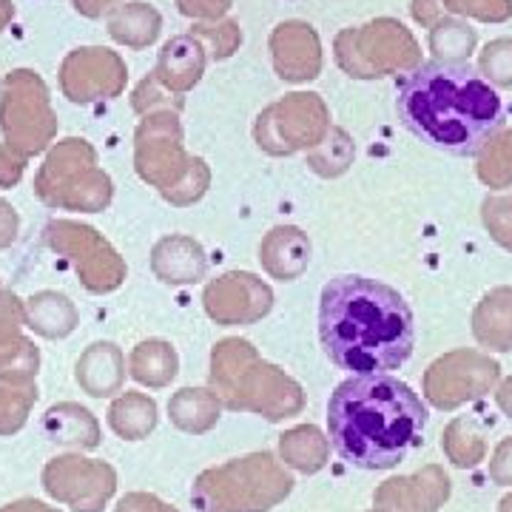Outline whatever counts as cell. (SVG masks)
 <instances>
[{
	"label": "cell",
	"instance_id": "277c9868",
	"mask_svg": "<svg viewBox=\"0 0 512 512\" xmlns=\"http://www.w3.org/2000/svg\"><path fill=\"white\" fill-rule=\"evenodd\" d=\"M291 490L293 478L271 453H262L202 473L194 484V504L200 512H268Z\"/></svg>",
	"mask_w": 512,
	"mask_h": 512
},
{
	"label": "cell",
	"instance_id": "d6a6232c",
	"mask_svg": "<svg viewBox=\"0 0 512 512\" xmlns=\"http://www.w3.org/2000/svg\"><path fill=\"white\" fill-rule=\"evenodd\" d=\"M490 478L501 487H512V439H504L495 447L490 461Z\"/></svg>",
	"mask_w": 512,
	"mask_h": 512
},
{
	"label": "cell",
	"instance_id": "836d02e7",
	"mask_svg": "<svg viewBox=\"0 0 512 512\" xmlns=\"http://www.w3.org/2000/svg\"><path fill=\"white\" fill-rule=\"evenodd\" d=\"M231 0H180V12L188 18L217 20L228 12Z\"/></svg>",
	"mask_w": 512,
	"mask_h": 512
},
{
	"label": "cell",
	"instance_id": "9c48e42d",
	"mask_svg": "<svg viewBox=\"0 0 512 512\" xmlns=\"http://www.w3.org/2000/svg\"><path fill=\"white\" fill-rule=\"evenodd\" d=\"M49 245L57 254H66L74 262L83 285L94 293L114 291L123 279V262L106 245L97 231L77 222H52L46 228Z\"/></svg>",
	"mask_w": 512,
	"mask_h": 512
},
{
	"label": "cell",
	"instance_id": "ab89813d",
	"mask_svg": "<svg viewBox=\"0 0 512 512\" xmlns=\"http://www.w3.org/2000/svg\"><path fill=\"white\" fill-rule=\"evenodd\" d=\"M0 512H60L43 501H35V498H20V501H12L6 507H0Z\"/></svg>",
	"mask_w": 512,
	"mask_h": 512
},
{
	"label": "cell",
	"instance_id": "8992f818",
	"mask_svg": "<svg viewBox=\"0 0 512 512\" xmlns=\"http://www.w3.org/2000/svg\"><path fill=\"white\" fill-rule=\"evenodd\" d=\"M0 128L3 143L18 157H32L55 140L57 117L49 89L32 69H15L0 86Z\"/></svg>",
	"mask_w": 512,
	"mask_h": 512
},
{
	"label": "cell",
	"instance_id": "ac0fdd59",
	"mask_svg": "<svg viewBox=\"0 0 512 512\" xmlns=\"http://www.w3.org/2000/svg\"><path fill=\"white\" fill-rule=\"evenodd\" d=\"M160 26H163L160 12L151 3H143V0L123 3V6H117L109 15V35L117 43L128 46V49H146V46H151L157 40V35H160Z\"/></svg>",
	"mask_w": 512,
	"mask_h": 512
},
{
	"label": "cell",
	"instance_id": "484cf974",
	"mask_svg": "<svg viewBox=\"0 0 512 512\" xmlns=\"http://www.w3.org/2000/svg\"><path fill=\"white\" fill-rule=\"evenodd\" d=\"M37 399V387L32 382L18 384L0 379V436H12L29 419V410Z\"/></svg>",
	"mask_w": 512,
	"mask_h": 512
},
{
	"label": "cell",
	"instance_id": "6da1fadb",
	"mask_svg": "<svg viewBox=\"0 0 512 512\" xmlns=\"http://www.w3.org/2000/svg\"><path fill=\"white\" fill-rule=\"evenodd\" d=\"M319 336L328 359L353 376L390 373L416 345L413 311L396 288L359 274L333 276L319 299Z\"/></svg>",
	"mask_w": 512,
	"mask_h": 512
},
{
	"label": "cell",
	"instance_id": "2e32d148",
	"mask_svg": "<svg viewBox=\"0 0 512 512\" xmlns=\"http://www.w3.org/2000/svg\"><path fill=\"white\" fill-rule=\"evenodd\" d=\"M74 376H77V384L94 399L114 396V393H120L123 379H126L123 353L111 342H97L80 356Z\"/></svg>",
	"mask_w": 512,
	"mask_h": 512
},
{
	"label": "cell",
	"instance_id": "4fadbf2b",
	"mask_svg": "<svg viewBox=\"0 0 512 512\" xmlns=\"http://www.w3.org/2000/svg\"><path fill=\"white\" fill-rule=\"evenodd\" d=\"M26 322V313L12 293L0 296V379L26 384L37 373V348L20 336V325Z\"/></svg>",
	"mask_w": 512,
	"mask_h": 512
},
{
	"label": "cell",
	"instance_id": "d4e9b609",
	"mask_svg": "<svg viewBox=\"0 0 512 512\" xmlns=\"http://www.w3.org/2000/svg\"><path fill=\"white\" fill-rule=\"evenodd\" d=\"M430 49L436 60L467 63V57L476 49V32L453 18H439L430 26Z\"/></svg>",
	"mask_w": 512,
	"mask_h": 512
},
{
	"label": "cell",
	"instance_id": "44dd1931",
	"mask_svg": "<svg viewBox=\"0 0 512 512\" xmlns=\"http://www.w3.org/2000/svg\"><path fill=\"white\" fill-rule=\"evenodd\" d=\"M111 430L126 441L146 439L157 424V404L143 393H123L109 407Z\"/></svg>",
	"mask_w": 512,
	"mask_h": 512
},
{
	"label": "cell",
	"instance_id": "8d00e7d4",
	"mask_svg": "<svg viewBox=\"0 0 512 512\" xmlns=\"http://www.w3.org/2000/svg\"><path fill=\"white\" fill-rule=\"evenodd\" d=\"M15 234H18V214L9 202L0 200V248L12 245Z\"/></svg>",
	"mask_w": 512,
	"mask_h": 512
},
{
	"label": "cell",
	"instance_id": "f1b7e54d",
	"mask_svg": "<svg viewBox=\"0 0 512 512\" xmlns=\"http://www.w3.org/2000/svg\"><path fill=\"white\" fill-rule=\"evenodd\" d=\"M478 72L487 83L512 89V40L510 37H498L493 43L484 46V52L478 57Z\"/></svg>",
	"mask_w": 512,
	"mask_h": 512
},
{
	"label": "cell",
	"instance_id": "d6986e66",
	"mask_svg": "<svg viewBox=\"0 0 512 512\" xmlns=\"http://www.w3.org/2000/svg\"><path fill=\"white\" fill-rule=\"evenodd\" d=\"M26 325L46 336V339H60L66 333H72L74 322H77V313H74L72 302L63 296V293L43 291L32 296L26 302Z\"/></svg>",
	"mask_w": 512,
	"mask_h": 512
},
{
	"label": "cell",
	"instance_id": "d590c367",
	"mask_svg": "<svg viewBox=\"0 0 512 512\" xmlns=\"http://www.w3.org/2000/svg\"><path fill=\"white\" fill-rule=\"evenodd\" d=\"M23 171V157L9 148H0V185H15Z\"/></svg>",
	"mask_w": 512,
	"mask_h": 512
},
{
	"label": "cell",
	"instance_id": "603a6c76",
	"mask_svg": "<svg viewBox=\"0 0 512 512\" xmlns=\"http://www.w3.org/2000/svg\"><path fill=\"white\" fill-rule=\"evenodd\" d=\"M131 376L148 387H163L177 376V356L165 342H143L131 353Z\"/></svg>",
	"mask_w": 512,
	"mask_h": 512
},
{
	"label": "cell",
	"instance_id": "e575fe53",
	"mask_svg": "<svg viewBox=\"0 0 512 512\" xmlns=\"http://www.w3.org/2000/svg\"><path fill=\"white\" fill-rule=\"evenodd\" d=\"M117 512H177V510L165 507L163 501H160V498H154V495L131 493L117 504Z\"/></svg>",
	"mask_w": 512,
	"mask_h": 512
},
{
	"label": "cell",
	"instance_id": "83f0119b",
	"mask_svg": "<svg viewBox=\"0 0 512 512\" xmlns=\"http://www.w3.org/2000/svg\"><path fill=\"white\" fill-rule=\"evenodd\" d=\"M481 180L490 185L512 183V128L498 131L487 146L481 148V165H478Z\"/></svg>",
	"mask_w": 512,
	"mask_h": 512
},
{
	"label": "cell",
	"instance_id": "cb8c5ba5",
	"mask_svg": "<svg viewBox=\"0 0 512 512\" xmlns=\"http://www.w3.org/2000/svg\"><path fill=\"white\" fill-rule=\"evenodd\" d=\"M279 447H282V458L302 473H316L328 458V441L322 439L316 427H296L282 436Z\"/></svg>",
	"mask_w": 512,
	"mask_h": 512
},
{
	"label": "cell",
	"instance_id": "7bdbcfd3",
	"mask_svg": "<svg viewBox=\"0 0 512 512\" xmlns=\"http://www.w3.org/2000/svg\"><path fill=\"white\" fill-rule=\"evenodd\" d=\"M498 512H512V495H507V498L498 504Z\"/></svg>",
	"mask_w": 512,
	"mask_h": 512
},
{
	"label": "cell",
	"instance_id": "ffe728a7",
	"mask_svg": "<svg viewBox=\"0 0 512 512\" xmlns=\"http://www.w3.org/2000/svg\"><path fill=\"white\" fill-rule=\"evenodd\" d=\"M476 336L493 350L512 348V291L490 293L476 311Z\"/></svg>",
	"mask_w": 512,
	"mask_h": 512
},
{
	"label": "cell",
	"instance_id": "b9f144b4",
	"mask_svg": "<svg viewBox=\"0 0 512 512\" xmlns=\"http://www.w3.org/2000/svg\"><path fill=\"white\" fill-rule=\"evenodd\" d=\"M12 18H15V3L12 0H0V32L9 26Z\"/></svg>",
	"mask_w": 512,
	"mask_h": 512
},
{
	"label": "cell",
	"instance_id": "30bf717a",
	"mask_svg": "<svg viewBox=\"0 0 512 512\" xmlns=\"http://www.w3.org/2000/svg\"><path fill=\"white\" fill-rule=\"evenodd\" d=\"M126 63L117 52L103 46H80L66 55L60 66V89L77 103L111 100L126 89Z\"/></svg>",
	"mask_w": 512,
	"mask_h": 512
},
{
	"label": "cell",
	"instance_id": "4316f807",
	"mask_svg": "<svg viewBox=\"0 0 512 512\" xmlns=\"http://www.w3.org/2000/svg\"><path fill=\"white\" fill-rule=\"evenodd\" d=\"M441 444H444L447 458H450L456 467H461V470H470V467H476V464L484 461V439H481V433L473 427V421H453V424L447 427Z\"/></svg>",
	"mask_w": 512,
	"mask_h": 512
},
{
	"label": "cell",
	"instance_id": "60d3db41",
	"mask_svg": "<svg viewBox=\"0 0 512 512\" xmlns=\"http://www.w3.org/2000/svg\"><path fill=\"white\" fill-rule=\"evenodd\" d=\"M495 399H498V407H501V410H504V413L512 419V379H507V382L498 387Z\"/></svg>",
	"mask_w": 512,
	"mask_h": 512
},
{
	"label": "cell",
	"instance_id": "4dcf8cb0",
	"mask_svg": "<svg viewBox=\"0 0 512 512\" xmlns=\"http://www.w3.org/2000/svg\"><path fill=\"white\" fill-rule=\"evenodd\" d=\"M197 32H200V35L214 46V57H217V60L234 55V49H237L239 40H242L237 23H211V26H197Z\"/></svg>",
	"mask_w": 512,
	"mask_h": 512
},
{
	"label": "cell",
	"instance_id": "7c38bea8",
	"mask_svg": "<svg viewBox=\"0 0 512 512\" xmlns=\"http://www.w3.org/2000/svg\"><path fill=\"white\" fill-rule=\"evenodd\" d=\"M450 495V478L441 467H424L419 476L393 478L376 493L384 512H436Z\"/></svg>",
	"mask_w": 512,
	"mask_h": 512
},
{
	"label": "cell",
	"instance_id": "5b68a950",
	"mask_svg": "<svg viewBox=\"0 0 512 512\" xmlns=\"http://www.w3.org/2000/svg\"><path fill=\"white\" fill-rule=\"evenodd\" d=\"M40 200L69 211H100L111 197L109 177L97 168V154L86 140L69 137L46 157L37 174Z\"/></svg>",
	"mask_w": 512,
	"mask_h": 512
},
{
	"label": "cell",
	"instance_id": "8fae6325",
	"mask_svg": "<svg viewBox=\"0 0 512 512\" xmlns=\"http://www.w3.org/2000/svg\"><path fill=\"white\" fill-rule=\"evenodd\" d=\"M498 379V365L478 353H450L430 367L424 379L427 399L441 410H456L464 402L490 393Z\"/></svg>",
	"mask_w": 512,
	"mask_h": 512
},
{
	"label": "cell",
	"instance_id": "9a60e30c",
	"mask_svg": "<svg viewBox=\"0 0 512 512\" xmlns=\"http://www.w3.org/2000/svg\"><path fill=\"white\" fill-rule=\"evenodd\" d=\"M202 69H205V49L200 40H194V35L171 37L163 46L151 77L171 92H185L200 80Z\"/></svg>",
	"mask_w": 512,
	"mask_h": 512
},
{
	"label": "cell",
	"instance_id": "3957f363",
	"mask_svg": "<svg viewBox=\"0 0 512 512\" xmlns=\"http://www.w3.org/2000/svg\"><path fill=\"white\" fill-rule=\"evenodd\" d=\"M427 407L393 373L350 376L330 393L328 436L339 458L362 470H390L421 444Z\"/></svg>",
	"mask_w": 512,
	"mask_h": 512
},
{
	"label": "cell",
	"instance_id": "f35d334b",
	"mask_svg": "<svg viewBox=\"0 0 512 512\" xmlns=\"http://www.w3.org/2000/svg\"><path fill=\"white\" fill-rule=\"evenodd\" d=\"M413 18L419 20L421 26H433L439 15V3L436 0H413Z\"/></svg>",
	"mask_w": 512,
	"mask_h": 512
},
{
	"label": "cell",
	"instance_id": "ba28073f",
	"mask_svg": "<svg viewBox=\"0 0 512 512\" xmlns=\"http://www.w3.org/2000/svg\"><path fill=\"white\" fill-rule=\"evenodd\" d=\"M43 487L72 512H103L117 487L106 461L83 456H57L43 467Z\"/></svg>",
	"mask_w": 512,
	"mask_h": 512
},
{
	"label": "cell",
	"instance_id": "52a82bcc",
	"mask_svg": "<svg viewBox=\"0 0 512 512\" xmlns=\"http://www.w3.org/2000/svg\"><path fill=\"white\" fill-rule=\"evenodd\" d=\"M336 52L350 77L413 72L421 63L416 40L396 20H376L359 32H342L336 40Z\"/></svg>",
	"mask_w": 512,
	"mask_h": 512
},
{
	"label": "cell",
	"instance_id": "5bb4252c",
	"mask_svg": "<svg viewBox=\"0 0 512 512\" xmlns=\"http://www.w3.org/2000/svg\"><path fill=\"white\" fill-rule=\"evenodd\" d=\"M271 49H274L276 72L282 80H311L319 74L322 66V55H319V37L308 23H282L276 26L274 37H271Z\"/></svg>",
	"mask_w": 512,
	"mask_h": 512
},
{
	"label": "cell",
	"instance_id": "e0dca14e",
	"mask_svg": "<svg viewBox=\"0 0 512 512\" xmlns=\"http://www.w3.org/2000/svg\"><path fill=\"white\" fill-rule=\"evenodd\" d=\"M43 433L49 441L77 450H92L100 444V424L80 404H55L43 416Z\"/></svg>",
	"mask_w": 512,
	"mask_h": 512
},
{
	"label": "cell",
	"instance_id": "1f68e13d",
	"mask_svg": "<svg viewBox=\"0 0 512 512\" xmlns=\"http://www.w3.org/2000/svg\"><path fill=\"white\" fill-rule=\"evenodd\" d=\"M484 220L487 222H507V225H501L498 231H495L493 237L504 245V248H510V225H512V197H493V200L484 202Z\"/></svg>",
	"mask_w": 512,
	"mask_h": 512
},
{
	"label": "cell",
	"instance_id": "7402d4cb",
	"mask_svg": "<svg viewBox=\"0 0 512 512\" xmlns=\"http://www.w3.org/2000/svg\"><path fill=\"white\" fill-rule=\"evenodd\" d=\"M168 413H171V421L188 433H205L220 419V407L214 402V396L205 390H191V387H185L171 399Z\"/></svg>",
	"mask_w": 512,
	"mask_h": 512
},
{
	"label": "cell",
	"instance_id": "74e56055",
	"mask_svg": "<svg viewBox=\"0 0 512 512\" xmlns=\"http://www.w3.org/2000/svg\"><path fill=\"white\" fill-rule=\"evenodd\" d=\"M74 9L83 15V18H103V15H111L117 6H120V0H72Z\"/></svg>",
	"mask_w": 512,
	"mask_h": 512
},
{
	"label": "cell",
	"instance_id": "ee69618b",
	"mask_svg": "<svg viewBox=\"0 0 512 512\" xmlns=\"http://www.w3.org/2000/svg\"><path fill=\"white\" fill-rule=\"evenodd\" d=\"M382 512H384V510H382Z\"/></svg>",
	"mask_w": 512,
	"mask_h": 512
},
{
	"label": "cell",
	"instance_id": "f546056e",
	"mask_svg": "<svg viewBox=\"0 0 512 512\" xmlns=\"http://www.w3.org/2000/svg\"><path fill=\"white\" fill-rule=\"evenodd\" d=\"M447 12L484 20V23H504L512 18V0H441Z\"/></svg>",
	"mask_w": 512,
	"mask_h": 512
},
{
	"label": "cell",
	"instance_id": "7a4b0ae2",
	"mask_svg": "<svg viewBox=\"0 0 512 512\" xmlns=\"http://www.w3.org/2000/svg\"><path fill=\"white\" fill-rule=\"evenodd\" d=\"M399 120L421 143L450 157H473L504 126V103L470 63H419L399 83Z\"/></svg>",
	"mask_w": 512,
	"mask_h": 512
}]
</instances>
